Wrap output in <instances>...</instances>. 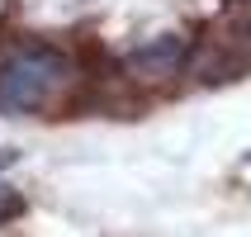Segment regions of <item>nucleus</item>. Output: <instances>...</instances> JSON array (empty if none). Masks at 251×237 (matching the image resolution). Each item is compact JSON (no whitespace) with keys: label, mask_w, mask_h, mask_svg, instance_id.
<instances>
[{"label":"nucleus","mask_w":251,"mask_h":237,"mask_svg":"<svg viewBox=\"0 0 251 237\" xmlns=\"http://www.w3.org/2000/svg\"><path fill=\"white\" fill-rule=\"evenodd\" d=\"M67 57L43 43H24L0 62V105L14 114H33L43 105H52L57 90L67 85Z\"/></svg>","instance_id":"nucleus-1"},{"label":"nucleus","mask_w":251,"mask_h":237,"mask_svg":"<svg viewBox=\"0 0 251 237\" xmlns=\"http://www.w3.org/2000/svg\"><path fill=\"white\" fill-rule=\"evenodd\" d=\"M185 62V38H156L147 43V48H138V53L128 57V71L133 76H147V81H161V76H176Z\"/></svg>","instance_id":"nucleus-2"},{"label":"nucleus","mask_w":251,"mask_h":237,"mask_svg":"<svg viewBox=\"0 0 251 237\" xmlns=\"http://www.w3.org/2000/svg\"><path fill=\"white\" fill-rule=\"evenodd\" d=\"M19 209H24V199L14 195V190H5V185H0V223H5V218H14Z\"/></svg>","instance_id":"nucleus-3"}]
</instances>
